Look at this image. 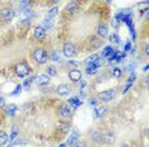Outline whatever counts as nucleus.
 <instances>
[{"label":"nucleus","instance_id":"c756f323","mask_svg":"<svg viewBox=\"0 0 149 147\" xmlns=\"http://www.w3.org/2000/svg\"><path fill=\"white\" fill-rule=\"evenodd\" d=\"M104 137H106V142H108L110 139H111V142H112L113 139H115V137H113L112 133H106V135H104Z\"/></svg>","mask_w":149,"mask_h":147},{"label":"nucleus","instance_id":"f257e3e1","mask_svg":"<svg viewBox=\"0 0 149 147\" xmlns=\"http://www.w3.org/2000/svg\"><path fill=\"white\" fill-rule=\"evenodd\" d=\"M15 74H17V76H19V78H26V76H28L29 74H31V67L24 62L18 63L15 67Z\"/></svg>","mask_w":149,"mask_h":147},{"label":"nucleus","instance_id":"c85d7f7f","mask_svg":"<svg viewBox=\"0 0 149 147\" xmlns=\"http://www.w3.org/2000/svg\"><path fill=\"white\" fill-rule=\"evenodd\" d=\"M92 42H93V45H94V47H100V46H102V41H98L97 38H92Z\"/></svg>","mask_w":149,"mask_h":147},{"label":"nucleus","instance_id":"20e7f679","mask_svg":"<svg viewBox=\"0 0 149 147\" xmlns=\"http://www.w3.org/2000/svg\"><path fill=\"white\" fill-rule=\"evenodd\" d=\"M0 15H1V18L4 19V21L9 22V21H12V19L14 18L15 13H14V10H13V9H10V8H4L1 12H0Z\"/></svg>","mask_w":149,"mask_h":147},{"label":"nucleus","instance_id":"2f4dec72","mask_svg":"<svg viewBox=\"0 0 149 147\" xmlns=\"http://www.w3.org/2000/svg\"><path fill=\"white\" fill-rule=\"evenodd\" d=\"M96 58H97V56H91V57L87 60V62H88V63H93V62H94V60H96Z\"/></svg>","mask_w":149,"mask_h":147},{"label":"nucleus","instance_id":"a878e982","mask_svg":"<svg viewBox=\"0 0 149 147\" xmlns=\"http://www.w3.org/2000/svg\"><path fill=\"white\" fill-rule=\"evenodd\" d=\"M47 74H49V75H51V76H54V75H56V69L54 67V66H49V67H47Z\"/></svg>","mask_w":149,"mask_h":147},{"label":"nucleus","instance_id":"f3484780","mask_svg":"<svg viewBox=\"0 0 149 147\" xmlns=\"http://www.w3.org/2000/svg\"><path fill=\"white\" fill-rule=\"evenodd\" d=\"M59 129H60V131H61L63 133H66V132H69L70 126L68 124V123H59Z\"/></svg>","mask_w":149,"mask_h":147},{"label":"nucleus","instance_id":"2eb2a0df","mask_svg":"<svg viewBox=\"0 0 149 147\" xmlns=\"http://www.w3.org/2000/svg\"><path fill=\"white\" fill-rule=\"evenodd\" d=\"M106 112H107V108L101 106V108H97L96 110H94V114H96V117H103L104 114H106Z\"/></svg>","mask_w":149,"mask_h":147},{"label":"nucleus","instance_id":"ddd939ff","mask_svg":"<svg viewBox=\"0 0 149 147\" xmlns=\"http://www.w3.org/2000/svg\"><path fill=\"white\" fill-rule=\"evenodd\" d=\"M98 36H101L102 38H104V37H107V33H108V29H107V27L104 25V24H101L100 27H98Z\"/></svg>","mask_w":149,"mask_h":147},{"label":"nucleus","instance_id":"0eeeda50","mask_svg":"<svg viewBox=\"0 0 149 147\" xmlns=\"http://www.w3.org/2000/svg\"><path fill=\"white\" fill-rule=\"evenodd\" d=\"M57 94L61 96H69L72 94V89L68 85H60L59 88H57Z\"/></svg>","mask_w":149,"mask_h":147},{"label":"nucleus","instance_id":"f8f14e48","mask_svg":"<svg viewBox=\"0 0 149 147\" xmlns=\"http://www.w3.org/2000/svg\"><path fill=\"white\" fill-rule=\"evenodd\" d=\"M115 55H116V53H115V51L110 47V46L104 48V49H103V52H102V56H103V57H110V58H111V57H113Z\"/></svg>","mask_w":149,"mask_h":147},{"label":"nucleus","instance_id":"7c9ffc66","mask_svg":"<svg viewBox=\"0 0 149 147\" xmlns=\"http://www.w3.org/2000/svg\"><path fill=\"white\" fill-rule=\"evenodd\" d=\"M21 1H22V4L24 6H29L31 5V3H32V0H21Z\"/></svg>","mask_w":149,"mask_h":147},{"label":"nucleus","instance_id":"423d86ee","mask_svg":"<svg viewBox=\"0 0 149 147\" xmlns=\"http://www.w3.org/2000/svg\"><path fill=\"white\" fill-rule=\"evenodd\" d=\"M45 37H46V31H45V29H43L41 25L36 27V28H35V38L38 39V41H42Z\"/></svg>","mask_w":149,"mask_h":147},{"label":"nucleus","instance_id":"e433bc0d","mask_svg":"<svg viewBox=\"0 0 149 147\" xmlns=\"http://www.w3.org/2000/svg\"><path fill=\"white\" fill-rule=\"evenodd\" d=\"M22 23H23V25H28L29 27V19H24Z\"/></svg>","mask_w":149,"mask_h":147},{"label":"nucleus","instance_id":"79ce46f5","mask_svg":"<svg viewBox=\"0 0 149 147\" xmlns=\"http://www.w3.org/2000/svg\"><path fill=\"white\" fill-rule=\"evenodd\" d=\"M50 1H51V3H57L59 0H50Z\"/></svg>","mask_w":149,"mask_h":147},{"label":"nucleus","instance_id":"b1692460","mask_svg":"<svg viewBox=\"0 0 149 147\" xmlns=\"http://www.w3.org/2000/svg\"><path fill=\"white\" fill-rule=\"evenodd\" d=\"M102 63H103V60L102 58H96V60H94V62L92 63V65L94 66V67H96V69H98V67H100V66H102Z\"/></svg>","mask_w":149,"mask_h":147},{"label":"nucleus","instance_id":"ea45409f","mask_svg":"<svg viewBox=\"0 0 149 147\" xmlns=\"http://www.w3.org/2000/svg\"><path fill=\"white\" fill-rule=\"evenodd\" d=\"M70 65H73V66H77V65H78V62H77V61H72V62H70Z\"/></svg>","mask_w":149,"mask_h":147},{"label":"nucleus","instance_id":"4be33fe9","mask_svg":"<svg viewBox=\"0 0 149 147\" xmlns=\"http://www.w3.org/2000/svg\"><path fill=\"white\" fill-rule=\"evenodd\" d=\"M110 39H111V41H112V42L117 43V45H120V43H121L120 37H118V36L116 34V33H113V34H111V36H110Z\"/></svg>","mask_w":149,"mask_h":147},{"label":"nucleus","instance_id":"cd10ccee","mask_svg":"<svg viewBox=\"0 0 149 147\" xmlns=\"http://www.w3.org/2000/svg\"><path fill=\"white\" fill-rule=\"evenodd\" d=\"M21 91H22V86H21V85H18L14 90H13L12 95H19V93H21Z\"/></svg>","mask_w":149,"mask_h":147},{"label":"nucleus","instance_id":"393cba45","mask_svg":"<svg viewBox=\"0 0 149 147\" xmlns=\"http://www.w3.org/2000/svg\"><path fill=\"white\" fill-rule=\"evenodd\" d=\"M96 71H97V69L94 67L92 63H89V66L87 67V74H88V75H92V74H94Z\"/></svg>","mask_w":149,"mask_h":147},{"label":"nucleus","instance_id":"4c0bfd02","mask_svg":"<svg viewBox=\"0 0 149 147\" xmlns=\"http://www.w3.org/2000/svg\"><path fill=\"white\" fill-rule=\"evenodd\" d=\"M130 48H131V45H130V42H127V45L125 46V49H126V51H129Z\"/></svg>","mask_w":149,"mask_h":147},{"label":"nucleus","instance_id":"72a5a7b5","mask_svg":"<svg viewBox=\"0 0 149 147\" xmlns=\"http://www.w3.org/2000/svg\"><path fill=\"white\" fill-rule=\"evenodd\" d=\"M89 104L92 105V106H96L97 105V99H91L89 100Z\"/></svg>","mask_w":149,"mask_h":147},{"label":"nucleus","instance_id":"a19ab883","mask_svg":"<svg viewBox=\"0 0 149 147\" xmlns=\"http://www.w3.org/2000/svg\"><path fill=\"white\" fill-rule=\"evenodd\" d=\"M86 84H87L86 81H82V84H80V86H82V88H84V86H86Z\"/></svg>","mask_w":149,"mask_h":147},{"label":"nucleus","instance_id":"412c9836","mask_svg":"<svg viewBox=\"0 0 149 147\" xmlns=\"http://www.w3.org/2000/svg\"><path fill=\"white\" fill-rule=\"evenodd\" d=\"M17 136H18V127H13L12 133H10V136H9V139H10V141H13V139H14Z\"/></svg>","mask_w":149,"mask_h":147},{"label":"nucleus","instance_id":"6ab92c4d","mask_svg":"<svg viewBox=\"0 0 149 147\" xmlns=\"http://www.w3.org/2000/svg\"><path fill=\"white\" fill-rule=\"evenodd\" d=\"M8 141V135L5 132L0 131V146L1 145H5V142Z\"/></svg>","mask_w":149,"mask_h":147},{"label":"nucleus","instance_id":"473e14b6","mask_svg":"<svg viewBox=\"0 0 149 147\" xmlns=\"http://www.w3.org/2000/svg\"><path fill=\"white\" fill-rule=\"evenodd\" d=\"M112 27H113V28H117V27H118V22H117L116 18L112 19Z\"/></svg>","mask_w":149,"mask_h":147},{"label":"nucleus","instance_id":"f704fd0d","mask_svg":"<svg viewBox=\"0 0 149 147\" xmlns=\"http://www.w3.org/2000/svg\"><path fill=\"white\" fill-rule=\"evenodd\" d=\"M52 60H54V61H60V57L56 55V52H54V55H52Z\"/></svg>","mask_w":149,"mask_h":147},{"label":"nucleus","instance_id":"6e6552de","mask_svg":"<svg viewBox=\"0 0 149 147\" xmlns=\"http://www.w3.org/2000/svg\"><path fill=\"white\" fill-rule=\"evenodd\" d=\"M69 79L72 80V81H79V80L82 79V72H80L79 70L74 69L72 71H69Z\"/></svg>","mask_w":149,"mask_h":147},{"label":"nucleus","instance_id":"39448f33","mask_svg":"<svg viewBox=\"0 0 149 147\" xmlns=\"http://www.w3.org/2000/svg\"><path fill=\"white\" fill-rule=\"evenodd\" d=\"M115 96V91L113 90H106V91L100 93V99L103 100V102H110Z\"/></svg>","mask_w":149,"mask_h":147},{"label":"nucleus","instance_id":"aec40b11","mask_svg":"<svg viewBox=\"0 0 149 147\" xmlns=\"http://www.w3.org/2000/svg\"><path fill=\"white\" fill-rule=\"evenodd\" d=\"M57 12H59V9H57L56 6H55V8H52V9H50L49 13H47V18H49V19L54 18V16L56 15V13H57Z\"/></svg>","mask_w":149,"mask_h":147},{"label":"nucleus","instance_id":"bb28decb","mask_svg":"<svg viewBox=\"0 0 149 147\" xmlns=\"http://www.w3.org/2000/svg\"><path fill=\"white\" fill-rule=\"evenodd\" d=\"M112 75L115 76V78H120V76H121V70L117 69V67H115L112 70Z\"/></svg>","mask_w":149,"mask_h":147},{"label":"nucleus","instance_id":"a211bd4d","mask_svg":"<svg viewBox=\"0 0 149 147\" xmlns=\"http://www.w3.org/2000/svg\"><path fill=\"white\" fill-rule=\"evenodd\" d=\"M69 104L72 105V106H74V108H78V106L82 104V103H80V100L78 99V98H72V99L69 100Z\"/></svg>","mask_w":149,"mask_h":147},{"label":"nucleus","instance_id":"58836bf2","mask_svg":"<svg viewBox=\"0 0 149 147\" xmlns=\"http://www.w3.org/2000/svg\"><path fill=\"white\" fill-rule=\"evenodd\" d=\"M145 55H147V56L149 55V46H148V45L145 46Z\"/></svg>","mask_w":149,"mask_h":147},{"label":"nucleus","instance_id":"dca6fc26","mask_svg":"<svg viewBox=\"0 0 149 147\" xmlns=\"http://www.w3.org/2000/svg\"><path fill=\"white\" fill-rule=\"evenodd\" d=\"M77 138H78V131H74L72 133V136H70V138L68 139V145H74V143H77Z\"/></svg>","mask_w":149,"mask_h":147},{"label":"nucleus","instance_id":"c9c22d12","mask_svg":"<svg viewBox=\"0 0 149 147\" xmlns=\"http://www.w3.org/2000/svg\"><path fill=\"white\" fill-rule=\"evenodd\" d=\"M5 105V100L1 98V96H0V108H3V106Z\"/></svg>","mask_w":149,"mask_h":147},{"label":"nucleus","instance_id":"9b49d317","mask_svg":"<svg viewBox=\"0 0 149 147\" xmlns=\"http://www.w3.org/2000/svg\"><path fill=\"white\" fill-rule=\"evenodd\" d=\"M78 10H79V5H78L77 3H69V4L66 5V12L70 13V14H75Z\"/></svg>","mask_w":149,"mask_h":147},{"label":"nucleus","instance_id":"37998d69","mask_svg":"<svg viewBox=\"0 0 149 147\" xmlns=\"http://www.w3.org/2000/svg\"><path fill=\"white\" fill-rule=\"evenodd\" d=\"M123 147H130V146H129V145H124Z\"/></svg>","mask_w":149,"mask_h":147},{"label":"nucleus","instance_id":"f03ea898","mask_svg":"<svg viewBox=\"0 0 149 147\" xmlns=\"http://www.w3.org/2000/svg\"><path fill=\"white\" fill-rule=\"evenodd\" d=\"M33 58H35V61L38 65H42V63H45L47 61V53L42 48H37L33 52Z\"/></svg>","mask_w":149,"mask_h":147},{"label":"nucleus","instance_id":"7ed1b4c3","mask_svg":"<svg viewBox=\"0 0 149 147\" xmlns=\"http://www.w3.org/2000/svg\"><path fill=\"white\" fill-rule=\"evenodd\" d=\"M63 53H64V56L68 58H72L74 55H75V47H74V45L73 43H65L64 45V48H63Z\"/></svg>","mask_w":149,"mask_h":147},{"label":"nucleus","instance_id":"9d476101","mask_svg":"<svg viewBox=\"0 0 149 147\" xmlns=\"http://www.w3.org/2000/svg\"><path fill=\"white\" fill-rule=\"evenodd\" d=\"M59 114L61 117H69L70 115V105L61 104L59 108Z\"/></svg>","mask_w":149,"mask_h":147},{"label":"nucleus","instance_id":"c03bdc74","mask_svg":"<svg viewBox=\"0 0 149 147\" xmlns=\"http://www.w3.org/2000/svg\"><path fill=\"white\" fill-rule=\"evenodd\" d=\"M60 147H66V145H61V146H60Z\"/></svg>","mask_w":149,"mask_h":147},{"label":"nucleus","instance_id":"5701e85b","mask_svg":"<svg viewBox=\"0 0 149 147\" xmlns=\"http://www.w3.org/2000/svg\"><path fill=\"white\" fill-rule=\"evenodd\" d=\"M51 27H52V22H51V19H49V18H47L46 21L43 22V25H42V28H43V29H45V31H46V29L51 28Z\"/></svg>","mask_w":149,"mask_h":147},{"label":"nucleus","instance_id":"1a4fd4ad","mask_svg":"<svg viewBox=\"0 0 149 147\" xmlns=\"http://www.w3.org/2000/svg\"><path fill=\"white\" fill-rule=\"evenodd\" d=\"M35 81L37 85H47L50 82V78L47 75H40L35 79Z\"/></svg>","mask_w":149,"mask_h":147},{"label":"nucleus","instance_id":"4468645a","mask_svg":"<svg viewBox=\"0 0 149 147\" xmlns=\"http://www.w3.org/2000/svg\"><path fill=\"white\" fill-rule=\"evenodd\" d=\"M15 112H17V105L15 104H9L8 108H6V114L13 117L15 114Z\"/></svg>","mask_w":149,"mask_h":147}]
</instances>
